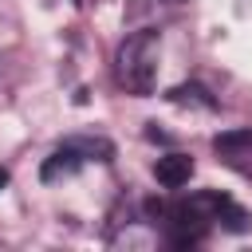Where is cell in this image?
Masks as SVG:
<instances>
[{
	"label": "cell",
	"mask_w": 252,
	"mask_h": 252,
	"mask_svg": "<svg viewBox=\"0 0 252 252\" xmlns=\"http://www.w3.org/2000/svg\"><path fill=\"white\" fill-rule=\"evenodd\" d=\"M158 59H161V32L158 28H142L134 35H126L114 51V83L126 94H154L158 87Z\"/></svg>",
	"instance_id": "cell-1"
},
{
	"label": "cell",
	"mask_w": 252,
	"mask_h": 252,
	"mask_svg": "<svg viewBox=\"0 0 252 252\" xmlns=\"http://www.w3.org/2000/svg\"><path fill=\"white\" fill-rule=\"evenodd\" d=\"M173 209H177V213H185V217L205 220L209 228H213V224H220V228H228V232H248V224H252L248 209H240L232 197H224V193H217V189L189 193V197L173 201Z\"/></svg>",
	"instance_id": "cell-2"
},
{
	"label": "cell",
	"mask_w": 252,
	"mask_h": 252,
	"mask_svg": "<svg viewBox=\"0 0 252 252\" xmlns=\"http://www.w3.org/2000/svg\"><path fill=\"white\" fill-rule=\"evenodd\" d=\"M110 154H114V146L106 142V138H67L47 161H43V181H55V177H63V173H75L83 161H110Z\"/></svg>",
	"instance_id": "cell-3"
},
{
	"label": "cell",
	"mask_w": 252,
	"mask_h": 252,
	"mask_svg": "<svg viewBox=\"0 0 252 252\" xmlns=\"http://www.w3.org/2000/svg\"><path fill=\"white\" fill-rule=\"evenodd\" d=\"M213 150L220 154V161H228L240 173H252V130H224L213 138Z\"/></svg>",
	"instance_id": "cell-4"
},
{
	"label": "cell",
	"mask_w": 252,
	"mask_h": 252,
	"mask_svg": "<svg viewBox=\"0 0 252 252\" xmlns=\"http://www.w3.org/2000/svg\"><path fill=\"white\" fill-rule=\"evenodd\" d=\"M154 177L165 185V189H181L189 177H193V158L189 154H165L154 161Z\"/></svg>",
	"instance_id": "cell-5"
},
{
	"label": "cell",
	"mask_w": 252,
	"mask_h": 252,
	"mask_svg": "<svg viewBox=\"0 0 252 252\" xmlns=\"http://www.w3.org/2000/svg\"><path fill=\"white\" fill-rule=\"evenodd\" d=\"M165 98H169V102H181V106H189V102H193V106L217 110V98H213V94H209V91H205L201 83H181V87H173V91H169Z\"/></svg>",
	"instance_id": "cell-6"
},
{
	"label": "cell",
	"mask_w": 252,
	"mask_h": 252,
	"mask_svg": "<svg viewBox=\"0 0 252 252\" xmlns=\"http://www.w3.org/2000/svg\"><path fill=\"white\" fill-rule=\"evenodd\" d=\"M0 185H8V173H4V169H0Z\"/></svg>",
	"instance_id": "cell-7"
},
{
	"label": "cell",
	"mask_w": 252,
	"mask_h": 252,
	"mask_svg": "<svg viewBox=\"0 0 252 252\" xmlns=\"http://www.w3.org/2000/svg\"><path fill=\"white\" fill-rule=\"evenodd\" d=\"M169 4H181V0H169Z\"/></svg>",
	"instance_id": "cell-8"
}]
</instances>
